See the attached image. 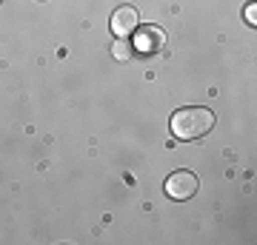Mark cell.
Masks as SVG:
<instances>
[{"label":"cell","instance_id":"cell-1","mask_svg":"<svg viewBox=\"0 0 257 245\" xmlns=\"http://www.w3.org/2000/svg\"><path fill=\"white\" fill-rule=\"evenodd\" d=\"M214 126V114L209 109H180L172 117V131L180 140H197Z\"/></svg>","mask_w":257,"mask_h":245},{"label":"cell","instance_id":"cell-2","mask_svg":"<svg viewBox=\"0 0 257 245\" xmlns=\"http://www.w3.org/2000/svg\"><path fill=\"white\" fill-rule=\"evenodd\" d=\"M197 177L189 171H175L169 180H166V194L172 197V200H189L197 194Z\"/></svg>","mask_w":257,"mask_h":245},{"label":"cell","instance_id":"cell-3","mask_svg":"<svg viewBox=\"0 0 257 245\" xmlns=\"http://www.w3.org/2000/svg\"><path fill=\"white\" fill-rule=\"evenodd\" d=\"M135 32H138V37H135L132 46H138V52H146L149 55V52H157V49L166 43V35L155 26H140V29H135Z\"/></svg>","mask_w":257,"mask_h":245},{"label":"cell","instance_id":"cell-4","mask_svg":"<svg viewBox=\"0 0 257 245\" xmlns=\"http://www.w3.org/2000/svg\"><path fill=\"white\" fill-rule=\"evenodd\" d=\"M135 29H138V12L132 9V6H120V9L111 15V32L117 37L132 35Z\"/></svg>","mask_w":257,"mask_h":245},{"label":"cell","instance_id":"cell-5","mask_svg":"<svg viewBox=\"0 0 257 245\" xmlns=\"http://www.w3.org/2000/svg\"><path fill=\"white\" fill-rule=\"evenodd\" d=\"M111 55L117 57V60H128V57H132V43H128V40H123V37H120V40H114V46H111Z\"/></svg>","mask_w":257,"mask_h":245},{"label":"cell","instance_id":"cell-6","mask_svg":"<svg viewBox=\"0 0 257 245\" xmlns=\"http://www.w3.org/2000/svg\"><path fill=\"white\" fill-rule=\"evenodd\" d=\"M246 20L251 23V26H254V20H257V6H254V3H251V6L246 9Z\"/></svg>","mask_w":257,"mask_h":245}]
</instances>
